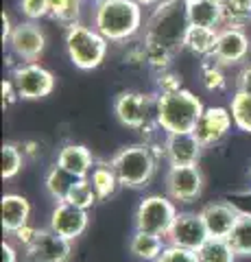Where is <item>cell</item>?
Returning <instances> with one entry per match:
<instances>
[{
    "label": "cell",
    "mask_w": 251,
    "mask_h": 262,
    "mask_svg": "<svg viewBox=\"0 0 251 262\" xmlns=\"http://www.w3.org/2000/svg\"><path fill=\"white\" fill-rule=\"evenodd\" d=\"M94 155L92 151L83 144H75L68 142L63 144L57 151V166H61L63 170H68L70 175H75L77 179H87L94 168Z\"/></svg>",
    "instance_id": "d6986e66"
},
{
    "label": "cell",
    "mask_w": 251,
    "mask_h": 262,
    "mask_svg": "<svg viewBox=\"0 0 251 262\" xmlns=\"http://www.w3.org/2000/svg\"><path fill=\"white\" fill-rule=\"evenodd\" d=\"M92 3H101V0H92Z\"/></svg>",
    "instance_id": "f6af8a7d"
},
{
    "label": "cell",
    "mask_w": 251,
    "mask_h": 262,
    "mask_svg": "<svg viewBox=\"0 0 251 262\" xmlns=\"http://www.w3.org/2000/svg\"><path fill=\"white\" fill-rule=\"evenodd\" d=\"M232 127H234V118H232L230 107L212 105V107L203 110L197 127H194V134H197V138L203 146H214L230 134Z\"/></svg>",
    "instance_id": "9a60e30c"
},
{
    "label": "cell",
    "mask_w": 251,
    "mask_h": 262,
    "mask_svg": "<svg viewBox=\"0 0 251 262\" xmlns=\"http://www.w3.org/2000/svg\"><path fill=\"white\" fill-rule=\"evenodd\" d=\"M37 232H39V229L29 223V225H24L22 229H18V232H13V234L9 236V238H11L15 245H18L20 249H27L29 245L37 238Z\"/></svg>",
    "instance_id": "74e56055"
},
{
    "label": "cell",
    "mask_w": 251,
    "mask_h": 262,
    "mask_svg": "<svg viewBox=\"0 0 251 262\" xmlns=\"http://www.w3.org/2000/svg\"><path fill=\"white\" fill-rule=\"evenodd\" d=\"M18 245L13 241H5L3 243V262H18Z\"/></svg>",
    "instance_id": "60d3db41"
},
{
    "label": "cell",
    "mask_w": 251,
    "mask_h": 262,
    "mask_svg": "<svg viewBox=\"0 0 251 262\" xmlns=\"http://www.w3.org/2000/svg\"><path fill=\"white\" fill-rule=\"evenodd\" d=\"M155 262H199V258H197V251L166 245V249L162 251V256Z\"/></svg>",
    "instance_id": "e575fe53"
},
{
    "label": "cell",
    "mask_w": 251,
    "mask_h": 262,
    "mask_svg": "<svg viewBox=\"0 0 251 262\" xmlns=\"http://www.w3.org/2000/svg\"><path fill=\"white\" fill-rule=\"evenodd\" d=\"M197 258L199 262H236L238 253L234 251L227 238H210L197 249Z\"/></svg>",
    "instance_id": "d4e9b609"
},
{
    "label": "cell",
    "mask_w": 251,
    "mask_h": 262,
    "mask_svg": "<svg viewBox=\"0 0 251 262\" xmlns=\"http://www.w3.org/2000/svg\"><path fill=\"white\" fill-rule=\"evenodd\" d=\"M77 182L79 179L75 175H70L68 170H63L61 166L55 164V166L48 168V173L44 177V188L55 201H66L70 190H72V186H75Z\"/></svg>",
    "instance_id": "cb8c5ba5"
},
{
    "label": "cell",
    "mask_w": 251,
    "mask_h": 262,
    "mask_svg": "<svg viewBox=\"0 0 251 262\" xmlns=\"http://www.w3.org/2000/svg\"><path fill=\"white\" fill-rule=\"evenodd\" d=\"M157 94H171V92H177L181 90V77L177 75L173 70H166V72H159L157 75Z\"/></svg>",
    "instance_id": "d590c367"
},
{
    "label": "cell",
    "mask_w": 251,
    "mask_h": 262,
    "mask_svg": "<svg viewBox=\"0 0 251 262\" xmlns=\"http://www.w3.org/2000/svg\"><path fill=\"white\" fill-rule=\"evenodd\" d=\"M7 46H9V55L18 63L37 61L46 48V35H44V31L39 29L37 22L24 20L13 27V33H11Z\"/></svg>",
    "instance_id": "8fae6325"
},
{
    "label": "cell",
    "mask_w": 251,
    "mask_h": 262,
    "mask_svg": "<svg viewBox=\"0 0 251 262\" xmlns=\"http://www.w3.org/2000/svg\"><path fill=\"white\" fill-rule=\"evenodd\" d=\"M13 27H15V24H11V15L3 11V42L5 44L9 42V37H11V33H13Z\"/></svg>",
    "instance_id": "b9f144b4"
},
{
    "label": "cell",
    "mask_w": 251,
    "mask_h": 262,
    "mask_svg": "<svg viewBox=\"0 0 251 262\" xmlns=\"http://www.w3.org/2000/svg\"><path fill=\"white\" fill-rule=\"evenodd\" d=\"M66 201L75 203V206L83 208V210H90L94 203L99 201V196H96V190L92 188L90 179H79V182L72 186V190H70V194H68Z\"/></svg>",
    "instance_id": "d6a6232c"
},
{
    "label": "cell",
    "mask_w": 251,
    "mask_h": 262,
    "mask_svg": "<svg viewBox=\"0 0 251 262\" xmlns=\"http://www.w3.org/2000/svg\"><path fill=\"white\" fill-rule=\"evenodd\" d=\"M51 3V18L61 27H75L81 22L83 13V0H48Z\"/></svg>",
    "instance_id": "484cf974"
},
{
    "label": "cell",
    "mask_w": 251,
    "mask_h": 262,
    "mask_svg": "<svg viewBox=\"0 0 251 262\" xmlns=\"http://www.w3.org/2000/svg\"><path fill=\"white\" fill-rule=\"evenodd\" d=\"M164 190L175 203L188 206L203 192V173L197 164L188 166H168L164 175Z\"/></svg>",
    "instance_id": "9c48e42d"
},
{
    "label": "cell",
    "mask_w": 251,
    "mask_h": 262,
    "mask_svg": "<svg viewBox=\"0 0 251 262\" xmlns=\"http://www.w3.org/2000/svg\"><path fill=\"white\" fill-rule=\"evenodd\" d=\"M177 214H179L177 203L168 194H147L135 208L133 225L140 232H149L166 238Z\"/></svg>",
    "instance_id": "8992f818"
},
{
    "label": "cell",
    "mask_w": 251,
    "mask_h": 262,
    "mask_svg": "<svg viewBox=\"0 0 251 262\" xmlns=\"http://www.w3.org/2000/svg\"><path fill=\"white\" fill-rule=\"evenodd\" d=\"M210 238L206 223L201 219L199 212H179L175 216L171 229L166 234V243L173 247H181V249H190L197 251L201 245Z\"/></svg>",
    "instance_id": "7c38bea8"
},
{
    "label": "cell",
    "mask_w": 251,
    "mask_h": 262,
    "mask_svg": "<svg viewBox=\"0 0 251 262\" xmlns=\"http://www.w3.org/2000/svg\"><path fill=\"white\" fill-rule=\"evenodd\" d=\"M203 110H206L203 101L190 90L181 88L171 94H157L155 122L166 134L194 131Z\"/></svg>",
    "instance_id": "3957f363"
},
{
    "label": "cell",
    "mask_w": 251,
    "mask_h": 262,
    "mask_svg": "<svg viewBox=\"0 0 251 262\" xmlns=\"http://www.w3.org/2000/svg\"><path fill=\"white\" fill-rule=\"evenodd\" d=\"M230 245L238 258H251V214H240L232 234L227 236Z\"/></svg>",
    "instance_id": "4316f807"
},
{
    "label": "cell",
    "mask_w": 251,
    "mask_h": 262,
    "mask_svg": "<svg viewBox=\"0 0 251 262\" xmlns=\"http://www.w3.org/2000/svg\"><path fill=\"white\" fill-rule=\"evenodd\" d=\"M249 179H251V166H249Z\"/></svg>",
    "instance_id": "ee69618b"
},
{
    "label": "cell",
    "mask_w": 251,
    "mask_h": 262,
    "mask_svg": "<svg viewBox=\"0 0 251 262\" xmlns=\"http://www.w3.org/2000/svg\"><path fill=\"white\" fill-rule=\"evenodd\" d=\"M188 29V3L186 0H162L157 7L151 9L147 22H144L142 39L147 44H159L173 53H179L184 48Z\"/></svg>",
    "instance_id": "7a4b0ae2"
},
{
    "label": "cell",
    "mask_w": 251,
    "mask_h": 262,
    "mask_svg": "<svg viewBox=\"0 0 251 262\" xmlns=\"http://www.w3.org/2000/svg\"><path fill=\"white\" fill-rule=\"evenodd\" d=\"M144 55H147V68H151L155 75L171 70L173 57H175V53L168 51V48L159 46V44H147V42H144Z\"/></svg>",
    "instance_id": "1f68e13d"
},
{
    "label": "cell",
    "mask_w": 251,
    "mask_h": 262,
    "mask_svg": "<svg viewBox=\"0 0 251 262\" xmlns=\"http://www.w3.org/2000/svg\"><path fill=\"white\" fill-rule=\"evenodd\" d=\"M201 85L208 92H221V90L227 88V77L223 72V66H218L212 57H208L201 66Z\"/></svg>",
    "instance_id": "4dcf8cb0"
},
{
    "label": "cell",
    "mask_w": 251,
    "mask_h": 262,
    "mask_svg": "<svg viewBox=\"0 0 251 262\" xmlns=\"http://www.w3.org/2000/svg\"><path fill=\"white\" fill-rule=\"evenodd\" d=\"M135 3L140 7H144V9H153V7H157L162 0H135Z\"/></svg>",
    "instance_id": "7bdbcfd3"
},
{
    "label": "cell",
    "mask_w": 251,
    "mask_h": 262,
    "mask_svg": "<svg viewBox=\"0 0 251 262\" xmlns=\"http://www.w3.org/2000/svg\"><path fill=\"white\" fill-rule=\"evenodd\" d=\"M234 208H236L240 214H251V188L249 190H236V192H230L225 196Z\"/></svg>",
    "instance_id": "8d00e7d4"
},
{
    "label": "cell",
    "mask_w": 251,
    "mask_h": 262,
    "mask_svg": "<svg viewBox=\"0 0 251 262\" xmlns=\"http://www.w3.org/2000/svg\"><path fill=\"white\" fill-rule=\"evenodd\" d=\"M223 27H242L251 22V0H223Z\"/></svg>",
    "instance_id": "f1b7e54d"
},
{
    "label": "cell",
    "mask_w": 251,
    "mask_h": 262,
    "mask_svg": "<svg viewBox=\"0 0 251 262\" xmlns=\"http://www.w3.org/2000/svg\"><path fill=\"white\" fill-rule=\"evenodd\" d=\"M24 262H68L72 256V241L55 234L51 227L37 232V238L22 249Z\"/></svg>",
    "instance_id": "4fadbf2b"
},
{
    "label": "cell",
    "mask_w": 251,
    "mask_h": 262,
    "mask_svg": "<svg viewBox=\"0 0 251 262\" xmlns=\"http://www.w3.org/2000/svg\"><path fill=\"white\" fill-rule=\"evenodd\" d=\"M63 44H66L70 61L79 70H96L105 61L109 51V39L103 37L94 27H87L83 22L66 29Z\"/></svg>",
    "instance_id": "5b68a950"
},
{
    "label": "cell",
    "mask_w": 251,
    "mask_h": 262,
    "mask_svg": "<svg viewBox=\"0 0 251 262\" xmlns=\"http://www.w3.org/2000/svg\"><path fill=\"white\" fill-rule=\"evenodd\" d=\"M0 90H3V110H9L11 105L20 98V94H18V90H15L11 77H9V79H3V83H0Z\"/></svg>",
    "instance_id": "f35d334b"
},
{
    "label": "cell",
    "mask_w": 251,
    "mask_h": 262,
    "mask_svg": "<svg viewBox=\"0 0 251 262\" xmlns=\"http://www.w3.org/2000/svg\"><path fill=\"white\" fill-rule=\"evenodd\" d=\"M216 35H218V29L190 27L188 35H186L184 48H186V51H190L192 55H199V57H206V59H208V57H212V53H214Z\"/></svg>",
    "instance_id": "603a6c76"
},
{
    "label": "cell",
    "mask_w": 251,
    "mask_h": 262,
    "mask_svg": "<svg viewBox=\"0 0 251 262\" xmlns=\"http://www.w3.org/2000/svg\"><path fill=\"white\" fill-rule=\"evenodd\" d=\"M18 7H20V13L31 22L51 18V3L48 0H20Z\"/></svg>",
    "instance_id": "836d02e7"
},
{
    "label": "cell",
    "mask_w": 251,
    "mask_h": 262,
    "mask_svg": "<svg viewBox=\"0 0 251 262\" xmlns=\"http://www.w3.org/2000/svg\"><path fill=\"white\" fill-rule=\"evenodd\" d=\"M203 151V144L194 131H181V134H168L164 142V160L168 166H188L197 164Z\"/></svg>",
    "instance_id": "2e32d148"
},
{
    "label": "cell",
    "mask_w": 251,
    "mask_h": 262,
    "mask_svg": "<svg viewBox=\"0 0 251 262\" xmlns=\"http://www.w3.org/2000/svg\"><path fill=\"white\" fill-rule=\"evenodd\" d=\"M236 90L238 92H249L251 94V63H245L236 77Z\"/></svg>",
    "instance_id": "ab89813d"
},
{
    "label": "cell",
    "mask_w": 251,
    "mask_h": 262,
    "mask_svg": "<svg viewBox=\"0 0 251 262\" xmlns=\"http://www.w3.org/2000/svg\"><path fill=\"white\" fill-rule=\"evenodd\" d=\"M87 179H90L92 188L96 190L99 201H105V199H109V196H114L116 190L120 188L118 175H116L114 166H111V162H96Z\"/></svg>",
    "instance_id": "7402d4cb"
},
{
    "label": "cell",
    "mask_w": 251,
    "mask_h": 262,
    "mask_svg": "<svg viewBox=\"0 0 251 262\" xmlns=\"http://www.w3.org/2000/svg\"><path fill=\"white\" fill-rule=\"evenodd\" d=\"M0 158H3V179H13L22 170L27 155H24L22 146L13 142H5L3 151H0Z\"/></svg>",
    "instance_id": "f546056e"
},
{
    "label": "cell",
    "mask_w": 251,
    "mask_h": 262,
    "mask_svg": "<svg viewBox=\"0 0 251 262\" xmlns=\"http://www.w3.org/2000/svg\"><path fill=\"white\" fill-rule=\"evenodd\" d=\"M230 112L234 118V127L251 134V94L249 92H234L230 101Z\"/></svg>",
    "instance_id": "83f0119b"
},
{
    "label": "cell",
    "mask_w": 251,
    "mask_h": 262,
    "mask_svg": "<svg viewBox=\"0 0 251 262\" xmlns=\"http://www.w3.org/2000/svg\"><path fill=\"white\" fill-rule=\"evenodd\" d=\"M249 53H251V37L242 27H221L218 29L214 53H212V59L218 66H223V68L240 66L247 61Z\"/></svg>",
    "instance_id": "30bf717a"
},
{
    "label": "cell",
    "mask_w": 251,
    "mask_h": 262,
    "mask_svg": "<svg viewBox=\"0 0 251 262\" xmlns=\"http://www.w3.org/2000/svg\"><path fill=\"white\" fill-rule=\"evenodd\" d=\"M155 110H157V94L147 92H120L114 101V114L123 127L144 131L155 125Z\"/></svg>",
    "instance_id": "52a82bcc"
},
{
    "label": "cell",
    "mask_w": 251,
    "mask_h": 262,
    "mask_svg": "<svg viewBox=\"0 0 251 262\" xmlns=\"http://www.w3.org/2000/svg\"><path fill=\"white\" fill-rule=\"evenodd\" d=\"M186 3H188L190 27L221 29L225 24L223 0H186Z\"/></svg>",
    "instance_id": "ffe728a7"
},
{
    "label": "cell",
    "mask_w": 251,
    "mask_h": 262,
    "mask_svg": "<svg viewBox=\"0 0 251 262\" xmlns=\"http://www.w3.org/2000/svg\"><path fill=\"white\" fill-rule=\"evenodd\" d=\"M11 81L24 101H39V98L51 96L57 83L53 72L37 61L18 63L11 70Z\"/></svg>",
    "instance_id": "ba28073f"
},
{
    "label": "cell",
    "mask_w": 251,
    "mask_h": 262,
    "mask_svg": "<svg viewBox=\"0 0 251 262\" xmlns=\"http://www.w3.org/2000/svg\"><path fill=\"white\" fill-rule=\"evenodd\" d=\"M144 7L135 0H101L94 3L92 27L109 39V44H123L144 31Z\"/></svg>",
    "instance_id": "6da1fadb"
},
{
    "label": "cell",
    "mask_w": 251,
    "mask_h": 262,
    "mask_svg": "<svg viewBox=\"0 0 251 262\" xmlns=\"http://www.w3.org/2000/svg\"><path fill=\"white\" fill-rule=\"evenodd\" d=\"M166 238H162V236L133 229L131 238H129V251L140 262H155L162 256V251L166 249Z\"/></svg>",
    "instance_id": "44dd1931"
},
{
    "label": "cell",
    "mask_w": 251,
    "mask_h": 262,
    "mask_svg": "<svg viewBox=\"0 0 251 262\" xmlns=\"http://www.w3.org/2000/svg\"><path fill=\"white\" fill-rule=\"evenodd\" d=\"M157 153L147 142L127 144L111 155V166H114L120 186L125 188H147L157 170Z\"/></svg>",
    "instance_id": "277c9868"
},
{
    "label": "cell",
    "mask_w": 251,
    "mask_h": 262,
    "mask_svg": "<svg viewBox=\"0 0 251 262\" xmlns=\"http://www.w3.org/2000/svg\"><path fill=\"white\" fill-rule=\"evenodd\" d=\"M199 214H201V219H203L210 236H214V238H227V236L232 234L234 225H236L240 212L234 208L227 199H223V201L206 203V206L199 210Z\"/></svg>",
    "instance_id": "e0dca14e"
},
{
    "label": "cell",
    "mask_w": 251,
    "mask_h": 262,
    "mask_svg": "<svg viewBox=\"0 0 251 262\" xmlns=\"http://www.w3.org/2000/svg\"><path fill=\"white\" fill-rule=\"evenodd\" d=\"M87 225H90L87 210L79 208L70 201H57V206L51 212V223H48V227L55 234L63 236L66 241H77L79 236H83Z\"/></svg>",
    "instance_id": "5bb4252c"
},
{
    "label": "cell",
    "mask_w": 251,
    "mask_h": 262,
    "mask_svg": "<svg viewBox=\"0 0 251 262\" xmlns=\"http://www.w3.org/2000/svg\"><path fill=\"white\" fill-rule=\"evenodd\" d=\"M0 219H3V232L11 236L24 225L31 223V201L24 194L7 192L0 199Z\"/></svg>",
    "instance_id": "ac0fdd59"
}]
</instances>
